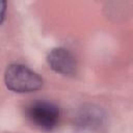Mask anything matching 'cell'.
<instances>
[{"instance_id":"6da1fadb","label":"cell","mask_w":133,"mask_h":133,"mask_svg":"<svg viewBox=\"0 0 133 133\" xmlns=\"http://www.w3.org/2000/svg\"><path fill=\"white\" fill-rule=\"evenodd\" d=\"M7 88L11 91L24 94L38 90L43 86L42 77L24 64L14 63L7 66L4 75Z\"/></svg>"},{"instance_id":"7a4b0ae2","label":"cell","mask_w":133,"mask_h":133,"mask_svg":"<svg viewBox=\"0 0 133 133\" xmlns=\"http://www.w3.org/2000/svg\"><path fill=\"white\" fill-rule=\"evenodd\" d=\"M27 116L31 123L44 130H51L58 124L60 110L49 102H35L27 109Z\"/></svg>"},{"instance_id":"3957f363","label":"cell","mask_w":133,"mask_h":133,"mask_svg":"<svg viewBox=\"0 0 133 133\" xmlns=\"http://www.w3.org/2000/svg\"><path fill=\"white\" fill-rule=\"evenodd\" d=\"M50 68L62 75H71L76 71V60L73 54L64 48H54L47 57Z\"/></svg>"}]
</instances>
